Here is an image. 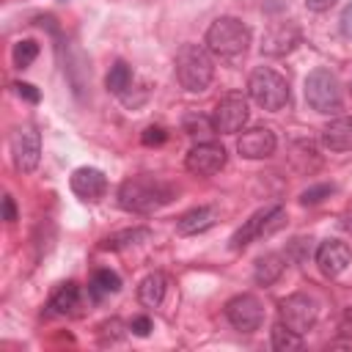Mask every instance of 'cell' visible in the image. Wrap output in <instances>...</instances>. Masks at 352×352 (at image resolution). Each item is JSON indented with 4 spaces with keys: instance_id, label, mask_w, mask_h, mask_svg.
<instances>
[{
    "instance_id": "obj_14",
    "label": "cell",
    "mask_w": 352,
    "mask_h": 352,
    "mask_svg": "<svg viewBox=\"0 0 352 352\" xmlns=\"http://www.w3.org/2000/svg\"><path fill=\"white\" fill-rule=\"evenodd\" d=\"M69 184H72V192L80 195L82 201H99L107 190V179L99 168H77Z\"/></svg>"
},
{
    "instance_id": "obj_17",
    "label": "cell",
    "mask_w": 352,
    "mask_h": 352,
    "mask_svg": "<svg viewBox=\"0 0 352 352\" xmlns=\"http://www.w3.org/2000/svg\"><path fill=\"white\" fill-rule=\"evenodd\" d=\"M165 292H168V278H165L162 272H151V275H146V278L140 280V286H138V300H140V305H146V308H157V305L165 300Z\"/></svg>"
},
{
    "instance_id": "obj_22",
    "label": "cell",
    "mask_w": 352,
    "mask_h": 352,
    "mask_svg": "<svg viewBox=\"0 0 352 352\" xmlns=\"http://www.w3.org/2000/svg\"><path fill=\"white\" fill-rule=\"evenodd\" d=\"M129 82H132V69H129L124 60L113 63V66H110V72H107V80H104L107 91H110V94H116V96H124V91L129 88Z\"/></svg>"
},
{
    "instance_id": "obj_13",
    "label": "cell",
    "mask_w": 352,
    "mask_h": 352,
    "mask_svg": "<svg viewBox=\"0 0 352 352\" xmlns=\"http://www.w3.org/2000/svg\"><path fill=\"white\" fill-rule=\"evenodd\" d=\"M349 258H352V250H349V245L341 242V239H327V242H322V245L316 248V264H319V270H322L324 275H330V278L341 275V272L349 267Z\"/></svg>"
},
{
    "instance_id": "obj_26",
    "label": "cell",
    "mask_w": 352,
    "mask_h": 352,
    "mask_svg": "<svg viewBox=\"0 0 352 352\" xmlns=\"http://www.w3.org/2000/svg\"><path fill=\"white\" fill-rule=\"evenodd\" d=\"M36 55H38V44H36V41H30V38L16 41V44H14V50H11V58H14V66H16V69L30 66V63L36 60Z\"/></svg>"
},
{
    "instance_id": "obj_28",
    "label": "cell",
    "mask_w": 352,
    "mask_h": 352,
    "mask_svg": "<svg viewBox=\"0 0 352 352\" xmlns=\"http://www.w3.org/2000/svg\"><path fill=\"white\" fill-rule=\"evenodd\" d=\"M289 253H294V258H297V261H305V258L311 256V239H302V236L292 239Z\"/></svg>"
},
{
    "instance_id": "obj_25",
    "label": "cell",
    "mask_w": 352,
    "mask_h": 352,
    "mask_svg": "<svg viewBox=\"0 0 352 352\" xmlns=\"http://www.w3.org/2000/svg\"><path fill=\"white\" fill-rule=\"evenodd\" d=\"M148 239V228H132V231H121V234H113L102 242V248L107 250H121V248H129V245H138Z\"/></svg>"
},
{
    "instance_id": "obj_2",
    "label": "cell",
    "mask_w": 352,
    "mask_h": 352,
    "mask_svg": "<svg viewBox=\"0 0 352 352\" xmlns=\"http://www.w3.org/2000/svg\"><path fill=\"white\" fill-rule=\"evenodd\" d=\"M206 47L212 55L234 63L250 47V28L236 16H217L206 30Z\"/></svg>"
},
{
    "instance_id": "obj_1",
    "label": "cell",
    "mask_w": 352,
    "mask_h": 352,
    "mask_svg": "<svg viewBox=\"0 0 352 352\" xmlns=\"http://www.w3.org/2000/svg\"><path fill=\"white\" fill-rule=\"evenodd\" d=\"M170 198H173V187L151 173L129 176L118 187V206L124 212H135V214H148V212L165 206Z\"/></svg>"
},
{
    "instance_id": "obj_11",
    "label": "cell",
    "mask_w": 352,
    "mask_h": 352,
    "mask_svg": "<svg viewBox=\"0 0 352 352\" xmlns=\"http://www.w3.org/2000/svg\"><path fill=\"white\" fill-rule=\"evenodd\" d=\"M184 165L195 176H212L226 165V148L214 140H201L187 151Z\"/></svg>"
},
{
    "instance_id": "obj_16",
    "label": "cell",
    "mask_w": 352,
    "mask_h": 352,
    "mask_svg": "<svg viewBox=\"0 0 352 352\" xmlns=\"http://www.w3.org/2000/svg\"><path fill=\"white\" fill-rule=\"evenodd\" d=\"M214 220H217V209H214V206H198V209H190V212H184V214L179 217L176 231L184 234V236H190V234H201V231L212 228Z\"/></svg>"
},
{
    "instance_id": "obj_20",
    "label": "cell",
    "mask_w": 352,
    "mask_h": 352,
    "mask_svg": "<svg viewBox=\"0 0 352 352\" xmlns=\"http://www.w3.org/2000/svg\"><path fill=\"white\" fill-rule=\"evenodd\" d=\"M283 270H286V258H283L280 253H267V256L258 258L253 278H256V283H261V286H272V283L283 275Z\"/></svg>"
},
{
    "instance_id": "obj_12",
    "label": "cell",
    "mask_w": 352,
    "mask_h": 352,
    "mask_svg": "<svg viewBox=\"0 0 352 352\" xmlns=\"http://www.w3.org/2000/svg\"><path fill=\"white\" fill-rule=\"evenodd\" d=\"M275 146H278L275 132L267 129V126H250L236 140V151L242 157H248V160H264V157H270L275 151Z\"/></svg>"
},
{
    "instance_id": "obj_7",
    "label": "cell",
    "mask_w": 352,
    "mask_h": 352,
    "mask_svg": "<svg viewBox=\"0 0 352 352\" xmlns=\"http://www.w3.org/2000/svg\"><path fill=\"white\" fill-rule=\"evenodd\" d=\"M248 121V99L245 94L239 91H231L226 94L217 104H214V113H212V124L220 135H234L245 126Z\"/></svg>"
},
{
    "instance_id": "obj_29",
    "label": "cell",
    "mask_w": 352,
    "mask_h": 352,
    "mask_svg": "<svg viewBox=\"0 0 352 352\" xmlns=\"http://www.w3.org/2000/svg\"><path fill=\"white\" fill-rule=\"evenodd\" d=\"M165 129L162 126H148V129H143V143L146 146H160V143H165Z\"/></svg>"
},
{
    "instance_id": "obj_32",
    "label": "cell",
    "mask_w": 352,
    "mask_h": 352,
    "mask_svg": "<svg viewBox=\"0 0 352 352\" xmlns=\"http://www.w3.org/2000/svg\"><path fill=\"white\" fill-rule=\"evenodd\" d=\"M14 88H16V94L25 96L28 102H38V91H36V85H30V82H14Z\"/></svg>"
},
{
    "instance_id": "obj_6",
    "label": "cell",
    "mask_w": 352,
    "mask_h": 352,
    "mask_svg": "<svg viewBox=\"0 0 352 352\" xmlns=\"http://www.w3.org/2000/svg\"><path fill=\"white\" fill-rule=\"evenodd\" d=\"M283 217H286V212H283L280 206L258 209L256 214H250V220H245V226H242V228H236V231H234V236H231V250H242V248H248L256 236L275 231V228L283 223Z\"/></svg>"
},
{
    "instance_id": "obj_33",
    "label": "cell",
    "mask_w": 352,
    "mask_h": 352,
    "mask_svg": "<svg viewBox=\"0 0 352 352\" xmlns=\"http://www.w3.org/2000/svg\"><path fill=\"white\" fill-rule=\"evenodd\" d=\"M3 217H6L8 223H14V220H16V206H14V198H11V195H6V198H3Z\"/></svg>"
},
{
    "instance_id": "obj_3",
    "label": "cell",
    "mask_w": 352,
    "mask_h": 352,
    "mask_svg": "<svg viewBox=\"0 0 352 352\" xmlns=\"http://www.w3.org/2000/svg\"><path fill=\"white\" fill-rule=\"evenodd\" d=\"M173 72L184 91L201 94L209 88V82L214 77V63H212L209 50H204L198 44H182L176 52V60H173Z\"/></svg>"
},
{
    "instance_id": "obj_18",
    "label": "cell",
    "mask_w": 352,
    "mask_h": 352,
    "mask_svg": "<svg viewBox=\"0 0 352 352\" xmlns=\"http://www.w3.org/2000/svg\"><path fill=\"white\" fill-rule=\"evenodd\" d=\"M77 305H80V286H77L74 280H69V283H60V286L55 289V294L50 297L47 314L63 316V314H72Z\"/></svg>"
},
{
    "instance_id": "obj_24",
    "label": "cell",
    "mask_w": 352,
    "mask_h": 352,
    "mask_svg": "<svg viewBox=\"0 0 352 352\" xmlns=\"http://www.w3.org/2000/svg\"><path fill=\"white\" fill-rule=\"evenodd\" d=\"M184 132L190 138H201V140H209V135H214V124H212V116H201V113H190L184 116Z\"/></svg>"
},
{
    "instance_id": "obj_27",
    "label": "cell",
    "mask_w": 352,
    "mask_h": 352,
    "mask_svg": "<svg viewBox=\"0 0 352 352\" xmlns=\"http://www.w3.org/2000/svg\"><path fill=\"white\" fill-rule=\"evenodd\" d=\"M330 192H336V187L333 184H316V187H308L302 195H300V204H319V201H324Z\"/></svg>"
},
{
    "instance_id": "obj_4",
    "label": "cell",
    "mask_w": 352,
    "mask_h": 352,
    "mask_svg": "<svg viewBox=\"0 0 352 352\" xmlns=\"http://www.w3.org/2000/svg\"><path fill=\"white\" fill-rule=\"evenodd\" d=\"M248 94L264 110H283L289 104V82L270 66L253 69V74L248 80Z\"/></svg>"
},
{
    "instance_id": "obj_10",
    "label": "cell",
    "mask_w": 352,
    "mask_h": 352,
    "mask_svg": "<svg viewBox=\"0 0 352 352\" xmlns=\"http://www.w3.org/2000/svg\"><path fill=\"white\" fill-rule=\"evenodd\" d=\"M280 322L294 333H308L316 322V302L308 294H289L280 300Z\"/></svg>"
},
{
    "instance_id": "obj_21",
    "label": "cell",
    "mask_w": 352,
    "mask_h": 352,
    "mask_svg": "<svg viewBox=\"0 0 352 352\" xmlns=\"http://www.w3.org/2000/svg\"><path fill=\"white\" fill-rule=\"evenodd\" d=\"M121 289V278L113 272V270H96L91 275V283H88V294L94 300H102L107 294H116Z\"/></svg>"
},
{
    "instance_id": "obj_30",
    "label": "cell",
    "mask_w": 352,
    "mask_h": 352,
    "mask_svg": "<svg viewBox=\"0 0 352 352\" xmlns=\"http://www.w3.org/2000/svg\"><path fill=\"white\" fill-rule=\"evenodd\" d=\"M338 28H341V36L352 41V3H346V8L341 11V19H338Z\"/></svg>"
},
{
    "instance_id": "obj_5",
    "label": "cell",
    "mask_w": 352,
    "mask_h": 352,
    "mask_svg": "<svg viewBox=\"0 0 352 352\" xmlns=\"http://www.w3.org/2000/svg\"><path fill=\"white\" fill-rule=\"evenodd\" d=\"M305 102L316 113H336L341 110V82L330 69H314L305 77Z\"/></svg>"
},
{
    "instance_id": "obj_19",
    "label": "cell",
    "mask_w": 352,
    "mask_h": 352,
    "mask_svg": "<svg viewBox=\"0 0 352 352\" xmlns=\"http://www.w3.org/2000/svg\"><path fill=\"white\" fill-rule=\"evenodd\" d=\"M294 41H297V30H294L292 25H275V28H270V33L264 36L261 50H264L267 55H283V52H289V50L294 47Z\"/></svg>"
},
{
    "instance_id": "obj_31",
    "label": "cell",
    "mask_w": 352,
    "mask_h": 352,
    "mask_svg": "<svg viewBox=\"0 0 352 352\" xmlns=\"http://www.w3.org/2000/svg\"><path fill=\"white\" fill-rule=\"evenodd\" d=\"M129 330H132L135 336H148V333H151V319H148V316H138V319H132Z\"/></svg>"
},
{
    "instance_id": "obj_15",
    "label": "cell",
    "mask_w": 352,
    "mask_h": 352,
    "mask_svg": "<svg viewBox=\"0 0 352 352\" xmlns=\"http://www.w3.org/2000/svg\"><path fill=\"white\" fill-rule=\"evenodd\" d=\"M322 143L330 151H349L352 148V116H341L322 129Z\"/></svg>"
},
{
    "instance_id": "obj_23",
    "label": "cell",
    "mask_w": 352,
    "mask_h": 352,
    "mask_svg": "<svg viewBox=\"0 0 352 352\" xmlns=\"http://www.w3.org/2000/svg\"><path fill=\"white\" fill-rule=\"evenodd\" d=\"M302 346V336L294 333L292 327H286L283 322H278L272 327V349L278 352H292V349H300Z\"/></svg>"
},
{
    "instance_id": "obj_9",
    "label": "cell",
    "mask_w": 352,
    "mask_h": 352,
    "mask_svg": "<svg viewBox=\"0 0 352 352\" xmlns=\"http://www.w3.org/2000/svg\"><path fill=\"white\" fill-rule=\"evenodd\" d=\"M11 157H14V165L16 170L22 173H30L36 170L38 165V157H41V138L36 132V126H16L14 135H11Z\"/></svg>"
},
{
    "instance_id": "obj_8",
    "label": "cell",
    "mask_w": 352,
    "mask_h": 352,
    "mask_svg": "<svg viewBox=\"0 0 352 352\" xmlns=\"http://www.w3.org/2000/svg\"><path fill=\"white\" fill-rule=\"evenodd\" d=\"M226 319L239 333H253L264 322V305L256 294H236L234 300L226 302Z\"/></svg>"
},
{
    "instance_id": "obj_34",
    "label": "cell",
    "mask_w": 352,
    "mask_h": 352,
    "mask_svg": "<svg viewBox=\"0 0 352 352\" xmlns=\"http://www.w3.org/2000/svg\"><path fill=\"white\" fill-rule=\"evenodd\" d=\"M305 6H308L311 11H327V8L336 6V0H305Z\"/></svg>"
}]
</instances>
